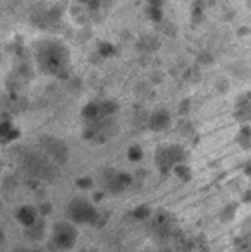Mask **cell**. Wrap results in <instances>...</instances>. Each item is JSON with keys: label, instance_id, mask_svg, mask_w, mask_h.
<instances>
[{"label": "cell", "instance_id": "obj_1", "mask_svg": "<svg viewBox=\"0 0 251 252\" xmlns=\"http://www.w3.org/2000/svg\"><path fill=\"white\" fill-rule=\"evenodd\" d=\"M67 60H69V53L59 41H45L38 50V63L41 65L43 72H61L66 67Z\"/></svg>", "mask_w": 251, "mask_h": 252}, {"label": "cell", "instance_id": "obj_2", "mask_svg": "<svg viewBox=\"0 0 251 252\" xmlns=\"http://www.w3.org/2000/svg\"><path fill=\"white\" fill-rule=\"evenodd\" d=\"M67 220L72 221L74 225H98L100 223V211L97 209V206L93 204L90 199L83 196H77L66 208Z\"/></svg>", "mask_w": 251, "mask_h": 252}, {"label": "cell", "instance_id": "obj_3", "mask_svg": "<svg viewBox=\"0 0 251 252\" xmlns=\"http://www.w3.org/2000/svg\"><path fill=\"white\" fill-rule=\"evenodd\" d=\"M77 237V225H74L69 220H62V221H55L52 226V233H50V240L57 249L61 251H69L76 246Z\"/></svg>", "mask_w": 251, "mask_h": 252}, {"label": "cell", "instance_id": "obj_4", "mask_svg": "<svg viewBox=\"0 0 251 252\" xmlns=\"http://www.w3.org/2000/svg\"><path fill=\"white\" fill-rule=\"evenodd\" d=\"M184 156L186 153L182 148H179L178 144H172V146L162 148V150L155 153V165H157L158 172L162 175H167V173L172 172L174 165L184 161Z\"/></svg>", "mask_w": 251, "mask_h": 252}, {"label": "cell", "instance_id": "obj_5", "mask_svg": "<svg viewBox=\"0 0 251 252\" xmlns=\"http://www.w3.org/2000/svg\"><path fill=\"white\" fill-rule=\"evenodd\" d=\"M43 150L47 153L48 158H50L52 161L59 163V165H64V163L67 161V158H69V151H67L66 144L59 139H52V137L47 139Z\"/></svg>", "mask_w": 251, "mask_h": 252}, {"label": "cell", "instance_id": "obj_6", "mask_svg": "<svg viewBox=\"0 0 251 252\" xmlns=\"http://www.w3.org/2000/svg\"><path fill=\"white\" fill-rule=\"evenodd\" d=\"M16 220L19 221V225L23 226V228H28V226L35 225V223L40 220L38 208H35V206H31V204H23L21 208H17Z\"/></svg>", "mask_w": 251, "mask_h": 252}, {"label": "cell", "instance_id": "obj_7", "mask_svg": "<svg viewBox=\"0 0 251 252\" xmlns=\"http://www.w3.org/2000/svg\"><path fill=\"white\" fill-rule=\"evenodd\" d=\"M131 186V177L126 175L124 172H115L112 179L108 180V189L112 192H121V190L127 189Z\"/></svg>", "mask_w": 251, "mask_h": 252}, {"label": "cell", "instance_id": "obj_8", "mask_svg": "<svg viewBox=\"0 0 251 252\" xmlns=\"http://www.w3.org/2000/svg\"><path fill=\"white\" fill-rule=\"evenodd\" d=\"M172 173H174V175L178 177L181 182H189V180L193 179V172H191V168H189L188 165H186L184 161L174 165V168H172Z\"/></svg>", "mask_w": 251, "mask_h": 252}, {"label": "cell", "instance_id": "obj_9", "mask_svg": "<svg viewBox=\"0 0 251 252\" xmlns=\"http://www.w3.org/2000/svg\"><path fill=\"white\" fill-rule=\"evenodd\" d=\"M150 124H151V129H155V130L165 129V127L169 126V115L165 112H157L153 117H151Z\"/></svg>", "mask_w": 251, "mask_h": 252}, {"label": "cell", "instance_id": "obj_10", "mask_svg": "<svg viewBox=\"0 0 251 252\" xmlns=\"http://www.w3.org/2000/svg\"><path fill=\"white\" fill-rule=\"evenodd\" d=\"M16 136H17V130L12 127V124H0V141L2 143L14 141Z\"/></svg>", "mask_w": 251, "mask_h": 252}, {"label": "cell", "instance_id": "obj_11", "mask_svg": "<svg viewBox=\"0 0 251 252\" xmlns=\"http://www.w3.org/2000/svg\"><path fill=\"white\" fill-rule=\"evenodd\" d=\"M43 226H45L43 221H40V220H38L35 225L28 226V228H24V230H26V235L30 237L31 240H40L41 237H43V233H45Z\"/></svg>", "mask_w": 251, "mask_h": 252}, {"label": "cell", "instance_id": "obj_12", "mask_svg": "<svg viewBox=\"0 0 251 252\" xmlns=\"http://www.w3.org/2000/svg\"><path fill=\"white\" fill-rule=\"evenodd\" d=\"M236 211H238V204L231 202V204H225V208L220 211V220L224 223H231L236 218Z\"/></svg>", "mask_w": 251, "mask_h": 252}, {"label": "cell", "instance_id": "obj_13", "mask_svg": "<svg viewBox=\"0 0 251 252\" xmlns=\"http://www.w3.org/2000/svg\"><path fill=\"white\" fill-rule=\"evenodd\" d=\"M133 218L134 220H148L151 215H153V211H151V208L148 204H140L138 208L133 209Z\"/></svg>", "mask_w": 251, "mask_h": 252}, {"label": "cell", "instance_id": "obj_14", "mask_svg": "<svg viewBox=\"0 0 251 252\" xmlns=\"http://www.w3.org/2000/svg\"><path fill=\"white\" fill-rule=\"evenodd\" d=\"M76 186L79 187L81 190H93V187H95V180L91 179V177L84 175V177H79V179L76 180Z\"/></svg>", "mask_w": 251, "mask_h": 252}, {"label": "cell", "instance_id": "obj_15", "mask_svg": "<svg viewBox=\"0 0 251 252\" xmlns=\"http://www.w3.org/2000/svg\"><path fill=\"white\" fill-rule=\"evenodd\" d=\"M127 158L131 159V161H140L141 158H143V150H141L140 146H133L129 148V151H127Z\"/></svg>", "mask_w": 251, "mask_h": 252}, {"label": "cell", "instance_id": "obj_16", "mask_svg": "<svg viewBox=\"0 0 251 252\" xmlns=\"http://www.w3.org/2000/svg\"><path fill=\"white\" fill-rule=\"evenodd\" d=\"M243 201H245V202H251V189L248 190V192L245 194V197H243Z\"/></svg>", "mask_w": 251, "mask_h": 252}, {"label": "cell", "instance_id": "obj_17", "mask_svg": "<svg viewBox=\"0 0 251 252\" xmlns=\"http://www.w3.org/2000/svg\"><path fill=\"white\" fill-rule=\"evenodd\" d=\"M245 173H246V175H248V177H250V179H251V165H250V166H246Z\"/></svg>", "mask_w": 251, "mask_h": 252}, {"label": "cell", "instance_id": "obj_18", "mask_svg": "<svg viewBox=\"0 0 251 252\" xmlns=\"http://www.w3.org/2000/svg\"><path fill=\"white\" fill-rule=\"evenodd\" d=\"M0 172H2V161H0Z\"/></svg>", "mask_w": 251, "mask_h": 252}, {"label": "cell", "instance_id": "obj_19", "mask_svg": "<svg viewBox=\"0 0 251 252\" xmlns=\"http://www.w3.org/2000/svg\"><path fill=\"white\" fill-rule=\"evenodd\" d=\"M248 5H250V7H251V0H248Z\"/></svg>", "mask_w": 251, "mask_h": 252}]
</instances>
